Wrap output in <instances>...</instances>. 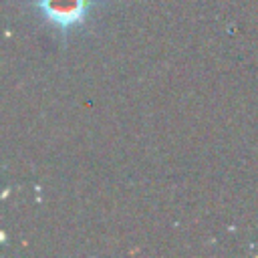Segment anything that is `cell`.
I'll return each mask as SVG.
<instances>
[{"label":"cell","instance_id":"cell-1","mask_svg":"<svg viewBox=\"0 0 258 258\" xmlns=\"http://www.w3.org/2000/svg\"><path fill=\"white\" fill-rule=\"evenodd\" d=\"M38 16L56 32L69 34L89 20L95 0H32Z\"/></svg>","mask_w":258,"mask_h":258}]
</instances>
